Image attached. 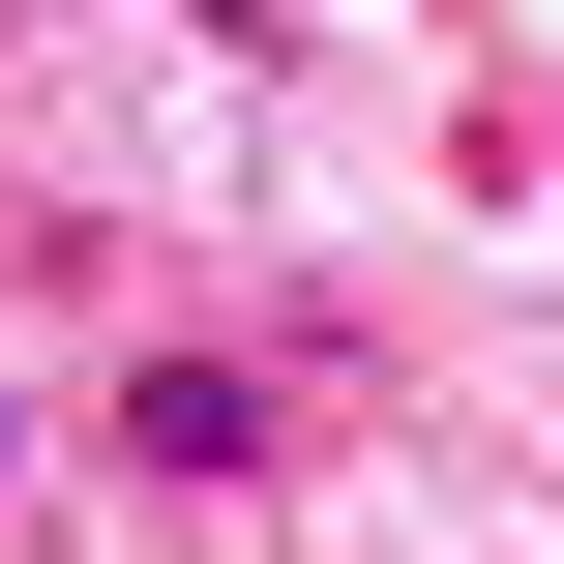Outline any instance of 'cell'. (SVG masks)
<instances>
[{
	"instance_id": "cell-1",
	"label": "cell",
	"mask_w": 564,
	"mask_h": 564,
	"mask_svg": "<svg viewBox=\"0 0 564 564\" xmlns=\"http://www.w3.org/2000/svg\"><path fill=\"white\" fill-rule=\"evenodd\" d=\"M238 446H268V387H208V357H149V387H119V476H238Z\"/></svg>"
}]
</instances>
